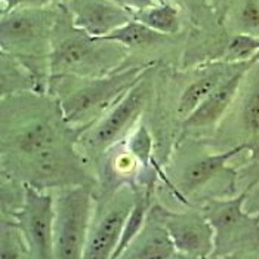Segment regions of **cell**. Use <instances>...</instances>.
I'll list each match as a JSON object with an SVG mask.
<instances>
[{
  "mask_svg": "<svg viewBox=\"0 0 259 259\" xmlns=\"http://www.w3.org/2000/svg\"><path fill=\"white\" fill-rule=\"evenodd\" d=\"M137 196L135 185L121 184L95 206L81 259H113Z\"/></svg>",
  "mask_w": 259,
  "mask_h": 259,
  "instance_id": "obj_7",
  "label": "cell"
},
{
  "mask_svg": "<svg viewBox=\"0 0 259 259\" xmlns=\"http://www.w3.org/2000/svg\"><path fill=\"white\" fill-rule=\"evenodd\" d=\"M25 2L27 0H0V6H2L0 12H2V15L3 14H8V12L20 8L22 5H25Z\"/></svg>",
  "mask_w": 259,
  "mask_h": 259,
  "instance_id": "obj_27",
  "label": "cell"
},
{
  "mask_svg": "<svg viewBox=\"0 0 259 259\" xmlns=\"http://www.w3.org/2000/svg\"><path fill=\"white\" fill-rule=\"evenodd\" d=\"M0 259H33L21 230L12 218L2 220Z\"/></svg>",
  "mask_w": 259,
  "mask_h": 259,
  "instance_id": "obj_22",
  "label": "cell"
},
{
  "mask_svg": "<svg viewBox=\"0 0 259 259\" xmlns=\"http://www.w3.org/2000/svg\"><path fill=\"white\" fill-rule=\"evenodd\" d=\"M246 150L247 144H240L236 147H230L227 150L204 154L199 159L191 160L190 163H187L185 167H182L178 182L174 185L172 190L180 199L184 200L185 196L199 191L200 188H203L217 177L227 174L230 170L228 163L241 153H246Z\"/></svg>",
  "mask_w": 259,
  "mask_h": 259,
  "instance_id": "obj_12",
  "label": "cell"
},
{
  "mask_svg": "<svg viewBox=\"0 0 259 259\" xmlns=\"http://www.w3.org/2000/svg\"><path fill=\"white\" fill-rule=\"evenodd\" d=\"M123 142H124L126 148L140 161L142 170H150V169L157 170L159 169V164L154 159L153 137L145 124L140 123Z\"/></svg>",
  "mask_w": 259,
  "mask_h": 259,
  "instance_id": "obj_21",
  "label": "cell"
},
{
  "mask_svg": "<svg viewBox=\"0 0 259 259\" xmlns=\"http://www.w3.org/2000/svg\"><path fill=\"white\" fill-rule=\"evenodd\" d=\"M73 24L94 37H105L134 18L117 0H64Z\"/></svg>",
  "mask_w": 259,
  "mask_h": 259,
  "instance_id": "obj_10",
  "label": "cell"
},
{
  "mask_svg": "<svg viewBox=\"0 0 259 259\" xmlns=\"http://www.w3.org/2000/svg\"><path fill=\"white\" fill-rule=\"evenodd\" d=\"M17 222L33 259L55 258V207L54 196L46 190L24 184V196L14 210Z\"/></svg>",
  "mask_w": 259,
  "mask_h": 259,
  "instance_id": "obj_8",
  "label": "cell"
},
{
  "mask_svg": "<svg viewBox=\"0 0 259 259\" xmlns=\"http://www.w3.org/2000/svg\"><path fill=\"white\" fill-rule=\"evenodd\" d=\"M259 58V37L250 34H230L218 60L230 64H244Z\"/></svg>",
  "mask_w": 259,
  "mask_h": 259,
  "instance_id": "obj_20",
  "label": "cell"
},
{
  "mask_svg": "<svg viewBox=\"0 0 259 259\" xmlns=\"http://www.w3.org/2000/svg\"><path fill=\"white\" fill-rule=\"evenodd\" d=\"M234 135L247 144L259 135V58L247 70L233 107Z\"/></svg>",
  "mask_w": 259,
  "mask_h": 259,
  "instance_id": "obj_14",
  "label": "cell"
},
{
  "mask_svg": "<svg viewBox=\"0 0 259 259\" xmlns=\"http://www.w3.org/2000/svg\"><path fill=\"white\" fill-rule=\"evenodd\" d=\"M252 64L243 67L227 81H224L187 119H184L182 123L184 129L200 132V131H209L221 126V123L227 117V114L230 113L234 101L237 98L241 81L244 79L247 70L252 67Z\"/></svg>",
  "mask_w": 259,
  "mask_h": 259,
  "instance_id": "obj_11",
  "label": "cell"
},
{
  "mask_svg": "<svg viewBox=\"0 0 259 259\" xmlns=\"http://www.w3.org/2000/svg\"><path fill=\"white\" fill-rule=\"evenodd\" d=\"M225 259H259V249L243 252V253H237V255H233V256Z\"/></svg>",
  "mask_w": 259,
  "mask_h": 259,
  "instance_id": "obj_30",
  "label": "cell"
},
{
  "mask_svg": "<svg viewBox=\"0 0 259 259\" xmlns=\"http://www.w3.org/2000/svg\"><path fill=\"white\" fill-rule=\"evenodd\" d=\"M154 67L132 86L108 111L80 135L77 145L91 157L105 156L113 147L123 142L140 124L141 116L148 104Z\"/></svg>",
  "mask_w": 259,
  "mask_h": 259,
  "instance_id": "obj_4",
  "label": "cell"
},
{
  "mask_svg": "<svg viewBox=\"0 0 259 259\" xmlns=\"http://www.w3.org/2000/svg\"><path fill=\"white\" fill-rule=\"evenodd\" d=\"M247 194H246V201L244 206L246 209L259 218V180L252 182L247 188H246Z\"/></svg>",
  "mask_w": 259,
  "mask_h": 259,
  "instance_id": "obj_24",
  "label": "cell"
},
{
  "mask_svg": "<svg viewBox=\"0 0 259 259\" xmlns=\"http://www.w3.org/2000/svg\"><path fill=\"white\" fill-rule=\"evenodd\" d=\"M55 207V258L81 259L95 210V200L88 185L60 188Z\"/></svg>",
  "mask_w": 259,
  "mask_h": 259,
  "instance_id": "obj_6",
  "label": "cell"
},
{
  "mask_svg": "<svg viewBox=\"0 0 259 259\" xmlns=\"http://www.w3.org/2000/svg\"><path fill=\"white\" fill-rule=\"evenodd\" d=\"M0 65H2V68H0L2 98L21 95V94H27V92L40 94V95L46 94L37 77L15 57L2 51Z\"/></svg>",
  "mask_w": 259,
  "mask_h": 259,
  "instance_id": "obj_16",
  "label": "cell"
},
{
  "mask_svg": "<svg viewBox=\"0 0 259 259\" xmlns=\"http://www.w3.org/2000/svg\"><path fill=\"white\" fill-rule=\"evenodd\" d=\"M255 61L244 62V64H230V62L217 60L201 67L199 76L194 80H191L187 84V88L181 92L180 100L177 104L178 116L182 119H187L203 101L220 88L224 81H227L243 67H246Z\"/></svg>",
  "mask_w": 259,
  "mask_h": 259,
  "instance_id": "obj_13",
  "label": "cell"
},
{
  "mask_svg": "<svg viewBox=\"0 0 259 259\" xmlns=\"http://www.w3.org/2000/svg\"><path fill=\"white\" fill-rule=\"evenodd\" d=\"M246 153L249 154V161L253 164H259V135L256 138L247 142V150Z\"/></svg>",
  "mask_w": 259,
  "mask_h": 259,
  "instance_id": "obj_26",
  "label": "cell"
},
{
  "mask_svg": "<svg viewBox=\"0 0 259 259\" xmlns=\"http://www.w3.org/2000/svg\"><path fill=\"white\" fill-rule=\"evenodd\" d=\"M221 21L228 34L259 37V0H231Z\"/></svg>",
  "mask_w": 259,
  "mask_h": 259,
  "instance_id": "obj_19",
  "label": "cell"
},
{
  "mask_svg": "<svg viewBox=\"0 0 259 259\" xmlns=\"http://www.w3.org/2000/svg\"><path fill=\"white\" fill-rule=\"evenodd\" d=\"M64 0H27V6H36V8H51V6H58Z\"/></svg>",
  "mask_w": 259,
  "mask_h": 259,
  "instance_id": "obj_28",
  "label": "cell"
},
{
  "mask_svg": "<svg viewBox=\"0 0 259 259\" xmlns=\"http://www.w3.org/2000/svg\"><path fill=\"white\" fill-rule=\"evenodd\" d=\"M153 67L135 64L98 77H57L49 80V92L70 126L88 129Z\"/></svg>",
  "mask_w": 259,
  "mask_h": 259,
  "instance_id": "obj_1",
  "label": "cell"
},
{
  "mask_svg": "<svg viewBox=\"0 0 259 259\" xmlns=\"http://www.w3.org/2000/svg\"><path fill=\"white\" fill-rule=\"evenodd\" d=\"M60 5L36 8L22 5L3 14L0 20L2 51L20 60L45 89L49 91V55Z\"/></svg>",
  "mask_w": 259,
  "mask_h": 259,
  "instance_id": "obj_3",
  "label": "cell"
},
{
  "mask_svg": "<svg viewBox=\"0 0 259 259\" xmlns=\"http://www.w3.org/2000/svg\"><path fill=\"white\" fill-rule=\"evenodd\" d=\"M102 39L116 41L121 46L127 48L129 51H132V49H151L156 46H163L172 40V36H166L159 31H154L145 24L132 18L129 22L123 24L121 27L116 28L113 33H110Z\"/></svg>",
  "mask_w": 259,
  "mask_h": 259,
  "instance_id": "obj_18",
  "label": "cell"
},
{
  "mask_svg": "<svg viewBox=\"0 0 259 259\" xmlns=\"http://www.w3.org/2000/svg\"><path fill=\"white\" fill-rule=\"evenodd\" d=\"M117 2L134 14V12H138V11H142L145 8L156 5L159 0H117Z\"/></svg>",
  "mask_w": 259,
  "mask_h": 259,
  "instance_id": "obj_25",
  "label": "cell"
},
{
  "mask_svg": "<svg viewBox=\"0 0 259 259\" xmlns=\"http://www.w3.org/2000/svg\"><path fill=\"white\" fill-rule=\"evenodd\" d=\"M177 6H180L181 11L188 15L190 21L196 24L197 27L203 25L206 21L212 18H218L210 0H170Z\"/></svg>",
  "mask_w": 259,
  "mask_h": 259,
  "instance_id": "obj_23",
  "label": "cell"
},
{
  "mask_svg": "<svg viewBox=\"0 0 259 259\" xmlns=\"http://www.w3.org/2000/svg\"><path fill=\"white\" fill-rule=\"evenodd\" d=\"M153 210L164 225L178 253L199 259L212 256L215 249L213 230L203 212H172L161 206H153Z\"/></svg>",
  "mask_w": 259,
  "mask_h": 259,
  "instance_id": "obj_9",
  "label": "cell"
},
{
  "mask_svg": "<svg viewBox=\"0 0 259 259\" xmlns=\"http://www.w3.org/2000/svg\"><path fill=\"white\" fill-rule=\"evenodd\" d=\"M231 0H210L212 8H213V11H215V14H217V17H218L220 21L222 20V15H224V12H225V9H227V6H228Z\"/></svg>",
  "mask_w": 259,
  "mask_h": 259,
  "instance_id": "obj_29",
  "label": "cell"
},
{
  "mask_svg": "<svg viewBox=\"0 0 259 259\" xmlns=\"http://www.w3.org/2000/svg\"><path fill=\"white\" fill-rule=\"evenodd\" d=\"M246 194L243 190L234 197L209 199L201 210L213 230L215 259L259 249V218L246 209Z\"/></svg>",
  "mask_w": 259,
  "mask_h": 259,
  "instance_id": "obj_5",
  "label": "cell"
},
{
  "mask_svg": "<svg viewBox=\"0 0 259 259\" xmlns=\"http://www.w3.org/2000/svg\"><path fill=\"white\" fill-rule=\"evenodd\" d=\"M127 55V48L77 28L61 3L49 55L51 79L105 76L123 67Z\"/></svg>",
  "mask_w": 259,
  "mask_h": 259,
  "instance_id": "obj_2",
  "label": "cell"
},
{
  "mask_svg": "<svg viewBox=\"0 0 259 259\" xmlns=\"http://www.w3.org/2000/svg\"><path fill=\"white\" fill-rule=\"evenodd\" d=\"M134 18L166 36H177L182 31V11L170 0H159L156 5L134 12Z\"/></svg>",
  "mask_w": 259,
  "mask_h": 259,
  "instance_id": "obj_17",
  "label": "cell"
},
{
  "mask_svg": "<svg viewBox=\"0 0 259 259\" xmlns=\"http://www.w3.org/2000/svg\"><path fill=\"white\" fill-rule=\"evenodd\" d=\"M177 253L164 225L151 207L142 230L116 259H172Z\"/></svg>",
  "mask_w": 259,
  "mask_h": 259,
  "instance_id": "obj_15",
  "label": "cell"
},
{
  "mask_svg": "<svg viewBox=\"0 0 259 259\" xmlns=\"http://www.w3.org/2000/svg\"><path fill=\"white\" fill-rule=\"evenodd\" d=\"M172 259H199V258H193V256H187V255H182V253H177Z\"/></svg>",
  "mask_w": 259,
  "mask_h": 259,
  "instance_id": "obj_31",
  "label": "cell"
}]
</instances>
